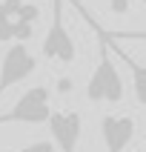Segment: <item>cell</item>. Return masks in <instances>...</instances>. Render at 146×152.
Instances as JSON below:
<instances>
[{"label": "cell", "instance_id": "6", "mask_svg": "<svg viewBox=\"0 0 146 152\" xmlns=\"http://www.w3.org/2000/svg\"><path fill=\"white\" fill-rule=\"evenodd\" d=\"M135 118L132 115H103L100 118V138L106 144V152H123L135 138Z\"/></svg>", "mask_w": 146, "mask_h": 152}, {"label": "cell", "instance_id": "7", "mask_svg": "<svg viewBox=\"0 0 146 152\" xmlns=\"http://www.w3.org/2000/svg\"><path fill=\"white\" fill-rule=\"evenodd\" d=\"M94 29H97V32H103V37L109 40V46L118 52V55H120V60H123V63L129 66V72H132V89H135V101L140 103V106H146V66H143V63H137V60L132 58V55H126L123 49H118V46H115V40H112L109 34H106V29H100L97 23H94Z\"/></svg>", "mask_w": 146, "mask_h": 152}, {"label": "cell", "instance_id": "8", "mask_svg": "<svg viewBox=\"0 0 146 152\" xmlns=\"http://www.w3.org/2000/svg\"><path fill=\"white\" fill-rule=\"evenodd\" d=\"M112 40H146V29H132V32H106Z\"/></svg>", "mask_w": 146, "mask_h": 152}, {"label": "cell", "instance_id": "2", "mask_svg": "<svg viewBox=\"0 0 146 152\" xmlns=\"http://www.w3.org/2000/svg\"><path fill=\"white\" fill-rule=\"evenodd\" d=\"M49 101H52L49 86L40 83V86L26 89V92L17 98L15 106L0 115V126H3V124H32V126H37V124H49L52 112H54Z\"/></svg>", "mask_w": 146, "mask_h": 152}, {"label": "cell", "instance_id": "4", "mask_svg": "<svg viewBox=\"0 0 146 152\" xmlns=\"http://www.w3.org/2000/svg\"><path fill=\"white\" fill-rule=\"evenodd\" d=\"M34 69H37V58L26 49V43L23 40L12 43L6 49V55H3V60H0V98H3L6 89L23 83Z\"/></svg>", "mask_w": 146, "mask_h": 152}, {"label": "cell", "instance_id": "3", "mask_svg": "<svg viewBox=\"0 0 146 152\" xmlns=\"http://www.w3.org/2000/svg\"><path fill=\"white\" fill-rule=\"evenodd\" d=\"M40 52L46 60H57V63H72L77 58L75 40H72L69 29L63 26V0H52V23L43 37Z\"/></svg>", "mask_w": 146, "mask_h": 152}, {"label": "cell", "instance_id": "9", "mask_svg": "<svg viewBox=\"0 0 146 152\" xmlns=\"http://www.w3.org/2000/svg\"><path fill=\"white\" fill-rule=\"evenodd\" d=\"M15 152H54V144L52 141H32V144H26L23 149H15Z\"/></svg>", "mask_w": 146, "mask_h": 152}, {"label": "cell", "instance_id": "5", "mask_svg": "<svg viewBox=\"0 0 146 152\" xmlns=\"http://www.w3.org/2000/svg\"><path fill=\"white\" fill-rule=\"evenodd\" d=\"M49 132H52V141H54V146H57L60 152H77L80 132H83V118H80V112H72V109L52 112Z\"/></svg>", "mask_w": 146, "mask_h": 152}, {"label": "cell", "instance_id": "10", "mask_svg": "<svg viewBox=\"0 0 146 152\" xmlns=\"http://www.w3.org/2000/svg\"><path fill=\"white\" fill-rule=\"evenodd\" d=\"M109 9L115 12V15H126L129 9H132V3H129V0H112V3H109Z\"/></svg>", "mask_w": 146, "mask_h": 152}, {"label": "cell", "instance_id": "12", "mask_svg": "<svg viewBox=\"0 0 146 152\" xmlns=\"http://www.w3.org/2000/svg\"><path fill=\"white\" fill-rule=\"evenodd\" d=\"M140 3H143V6H146V0H140Z\"/></svg>", "mask_w": 146, "mask_h": 152}, {"label": "cell", "instance_id": "1", "mask_svg": "<svg viewBox=\"0 0 146 152\" xmlns=\"http://www.w3.org/2000/svg\"><path fill=\"white\" fill-rule=\"evenodd\" d=\"M97 63L92 69V77H89V83H86V98L92 103H120L123 101V80H120V72L115 66V60L109 58V40L103 37V32H97Z\"/></svg>", "mask_w": 146, "mask_h": 152}, {"label": "cell", "instance_id": "11", "mask_svg": "<svg viewBox=\"0 0 146 152\" xmlns=\"http://www.w3.org/2000/svg\"><path fill=\"white\" fill-rule=\"evenodd\" d=\"M57 89L60 92H69V89H72V80H57Z\"/></svg>", "mask_w": 146, "mask_h": 152}]
</instances>
